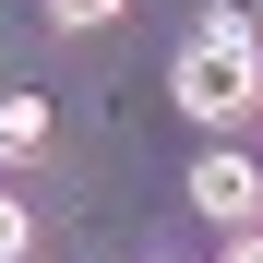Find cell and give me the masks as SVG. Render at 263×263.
<instances>
[{"label": "cell", "mask_w": 263, "mask_h": 263, "mask_svg": "<svg viewBox=\"0 0 263 263\" xmlns=\"http://www.w3.org/2000/svg\"><path fill=\"white\" fill-rule=\"evenodd\" d=\"M167 96H180L203 132H239V120L263 108V48H251V24H239V12H215V24L192 36V48H180Z\"/></svg>", "instance_id": "1"}, {"label": "cell", "mask_w": 263, "mask_h": 263, "mask_svg": "<svg viewBox=\"0 0 263 263\" xmlns=\"http://www.w3.org/2000/svg\"><path fill=\"white\" fill-rule=\"evenodd\" d=\"M192 203L215 215V228H251V215H263V167H251L239 144H215V156L192 167Z\"/></svg>", "instance_id": "2"}, {"label": "cell", "mask_w": 263, "mask_h": 263, "mask_svg": "<svg viewBox=\"0 0 263 263\" xmlns=\"http://www.w3.org/2000/svg\"><path fill=\"white\" fill-rule=\"evenodd\" d=\"M48 156V96H0V167Z\"/></svg>", "instance_id": "3"}, {"label": "cell", "mask_w": 263, "mask_h": 263, "mask_svg": "<svg viewBox=\"0 0 263 263\" xmlns=\"http://www.w3.org/2000/svg\"><path fill=\"white\" fill-rule=\"evenodd\" d=\"M120 12H132V0H48V24H60V36H108Z\"/></svg>", "instance_id": "4"}, {"label": "cell", "mask_w": 263, "mask_h": 263, "mask_svg": "<svg viewBox=\"0 0 263 263\" xmlns=\"http://www.w3.org/2000/svg\"><path fill=\"white\" fill-rule=\"evenodd\" d=\"M36 251V215H24V192H0V263H24Z\"/></svg>", "instance_id": "5"}, {"label": "cell", "mask_w": 263, "mask_h": 263, "mask_svg": "<svg viewBox=\"0 0 263 263\" xmlns=\"http://www.w3.org/2000/svg\"><path fill=\"white\" fill-rule=\"evenodd\" d=\"M228 263H263V228H228Z\"/></svg>", "instance_id": "6"}]
</instances>
